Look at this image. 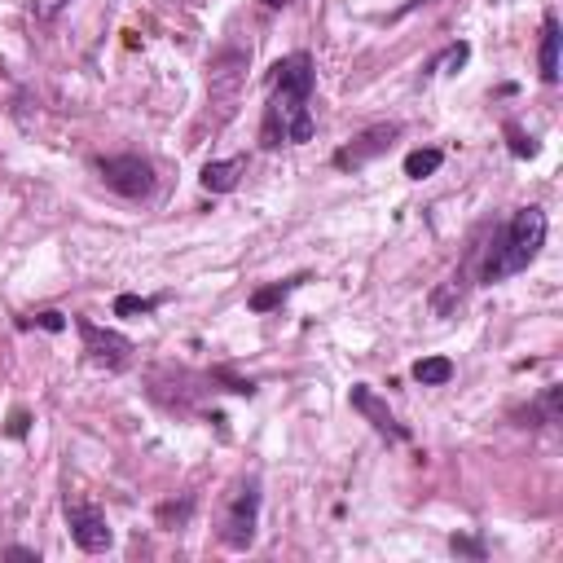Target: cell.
<instances>
[{"label": "cell", "instance_id": "cell-1", "mask_svg": "<svg viewBox=\"0 0 563 563\" xmlns=\"http://www.w3.org/2000/svg\"><path fill=\"white\" fill-rule=\"evenodd\" d=\"M542 247H546V212L542 207H520V212H515L498 234L489 238V247L471 251L476 282L493 286V282L515 278V273H524L528 264L542 256Z\"/></svg>", "mask_w": 563, "mask_h": 563}, {"label": "cell", "instance_id": "cell-2", "mask_svg": "<svg viewBox=\"0 0 563 563\" xmlns=\"http://www.w3.org/2000/svg\"><path fill=\"white\" fill-rule=\"evenodd\" d=\"M256 524H260V480H242L225 506V520H220V542L229 550H251Z\"/></svg>", "mask_w": 563, "mask_h": 563}, {"label": "cell", "instance_id": "cell-3", "mask_svg": "<svg viewBox=\"0 0 563 563\" xmlns=\"http://www.w3.org/2000/svg\"><path fill=\"white\" fill-rule=\"evenodd\" d=\"M93 168L106 181V190H115L119 198H150L154 194V163L141 159V154H110V159H97Z\"/></svg>", "mask_w": 563, "mask_h": 563}, {"label": "cell", "instance_id": "cell-4", "mask_svg": "<svg viewBox=\"0 0 563 563\" xmlns=\"http://www.w3.org/2000/svg\"><path fill=\"white\" fill-rule=\"evenodd\" d=\"M66 524H71V542L84 550V555H106L110 546H115V533H110V524H106V515L97 511V506H88V502H71L66 498Z\"/></svg>", "mask_w": 563, "mask_h": 563}, {"label": "cell", "instance_id": "cell-5", "mask_svg": "<svg viewBox=\"0 0 563 563\" xmlns=\"http://www.w3.org/2000/svg\"><path fill=\"white\" fill-rule=\"evenodd\" d=\"M75 330H80V339H84L88 361H97V366L124 370L128 361H132V339L119 335V330H106V326L88 322V317H80V322H75Z\"/></svg>", "mask_w": 563, "mask_h": 563}, {"label": "cell", "instance_id": "cell-6", "mask_svg": "<svg viewBox=\"0 0 563 563\" xmlns=\"http://www.w3.org/2000/svg\"><path fill=\"white\" fill-rule=\"evenodd\" d=\"M273 88H278V97H295V102H313V88H317V66L308 53H291V58H282L273 66Z\"/></svg>", "mask_w": 563, "mask_h": 563}, {"label": "cell", "instance_id": "cell-7", "mask_svg": "<svg viewBox=\"0 0 563 563\" xmlns=\"http://www.w3.org/2000/svg\"><path fill=\"white\" fill-rule=\"evenodd\" d=\"M396 137H401V124H374V128H366L357 141H352V146L335 150V168H344V172H348V168H352V172L366 168V163L379 159V154L388 150Z\"/></svg>", "mask_w": 563, "mask_h": 563}, {"label": "cell", "instance_id": "cell-8", "mask_svg": "<svg viewBox=\"0 0 563 563\" xmlns=\"http://www.w3.org/2000/svg\"><path fill=\"white\" fill-rule=\"evenodd\" d=\"M348 401H352V410H357L361 418H366V423L374 427V432H379L383 440H410V427L405 423H396V414L388 410V405L379 401V396H374L366 383H352V392H348Z\"/></svg>", "mask_w": 563, "mask_h": 563}, {"label": "cell", "instance_id": "cell-9", "mask_svg": "<svg viewBox=\"0 0 563 563\" xmlns=\"http://www.w3.org/2000/svg\"><path fill=\"white\" fill-rule=\"evenodd\" d=\"M559 414H563V388L559 383H550L533 405H524V410L511 414V423L515 427H550V423H559Z\"/></svg>", "mask_w": 563, "mask_h": 563}, {"label": "cell", "instance_id": "cell-10", "mask_svg": "<svg viewBox=\"0 0 563 563\" xmlns=\"http://www.w3.org/2000/svg\"><path fill=\"white\" fill-rule=\"evenodd\" d=\"M242 172H247V159H212L198 172V185H203L207 194H234Z\"/></svg>", "mask_w": 563, "mask_h": 563}, {"label": "cell", "instance_id": "cell-11", "mask_svg": "<svg viewBox=\"0 0 563 563\" xmlns=\"http://www.w3.org/2000/svg\"><path fill=\"white\" fill-rule=\"evenodd\" d=\"M559 18L546 14L542 22V49H537V66H542V80L546 84H559Z\"/></svg>", "mask_w": 563, "mask_h": 563}, {"label": "cell", "instance_id": "cell-12", "mask_svg": "<svg viewBox=\"0 0 563 563\" xmlns=\"http://www.w3.org/2000/svg\"><path fill=\"white\" fill-rule=\"evenodd\" d=\"M304 282H308V273H295V278H282V282L260 286V291H251L247 308H251V313H273V308H282V304H286V295H291L295 286H304Z\"/></svg>", "mask_w": 563, "mask_h": 563}, {"label": "cell", "instance_id": "cell-13", "mask_svg": "<svg viewBox=\"0 0 563 563\" xmlns=\"http://www.w3.org/2000/svg\"><path fill=\"white\" fill-rule=\"evenodd\" d=\"M410 374L423 383V388H445V383L454 379V361L449 357H418Z\"/></svg>", "mask_w": 563, "mask_h": 563}, {"label": "cell", "instance_id": "cell-14", "mask_svg": "<svg viewBox=\"0 0 563 563\" xmlns=\"http://www.w3.org/2000/svg\"><path fill=\"white\" fill-rule=\"evenodd\" d=\"M440 163H445V150H436V146L410 150V154H405V176H410V181H423V176L440 172Z\"/></svg>", "mask_w": 563, "mask_h": 563}, {"label": "cell", "instance_id": "cell-15", "mask_svg": "<svg viewBox=\"0 0 563 563\" xmlns=\"http://www.w3.org/2000/svg\"><path fill=\"white\" fill-rule=\"evenodd\" d=\"M159 304L163 300H154V295H119V300H115V317H150Z\"/></svg>", "mask_w": 563, "mask_h": 563}, {"label": "cell", "instance_id": "cell-16", "mask_svg": "<svg viewBox=\"0 0 563 563\" xmlns=\"http://www.w3.org/2000/svg\"><path fill=\"white\" fill-rule=\"evenodd\" d=\"M471 58V44H449V49L445 53H440V58H432V62H427V71H423V80H432V75L440 71V66H454V71H458V66L462 62H467Z\"/></svg>", "mask_w": 563, "mask_h": 563}, {"label": "cell", "instance_id": "cell-17", "mask_svg": "<svg viewBox=\"0 0 563 563\" xmlns=\"http://www.w3.org/2000/svg\"><path fill=\"white\" fill-rule=\"evenodd\" d=\"M506 141H511V154H515V159H537V150H542L520 124H506Z\"/></svg>", "mask_w": 563, "mask_h": 563}, {"label": "cell", "instance_id": "cell-18", "mask_svg": "<svg viewBox=\"0 0 563 563\" xmlns=\"http://www.w3.org/2000/svg\"><path fill=\"white\" fill-rule=\"evenodd\" d=\"M190 515H194V502H190V498H181V506H176V502L159 506V524H163V528H181L185 520H190Z\"/></svg>", "mask_w": 563, "mask_h": 563}, {"label": "cell", "instance_id": "cell-19", "mask_svg": "<svg viewBox=\"0 0 563 563\" xmlns=\"http://www.w3.org/2000/svg\"><path fill=\"white\" fill-rule=\"evenodd\" d=\"M449 550L454 555H471V559H484V542H476V537H449Z\"/></svg>", "mask_w": 563, "mask_h": 563}, {"label": "cell", "instance_id": "cell-20", "mask_svg": "<svg viewBox=\"0 0 563 563\" xmlns=\"http://www.w3.org/2000/svg\"><path fill=\"white\" fill-rule=\"evenodd\" d=\"M62 9H66V0H31V14H36V18H44V22H49V18H58Z\"/></svg>", "mask_w": 563, "mask_h": 563}, {"label": "cell", "instance_id": "cell-21", "mask_svg": "<svg viewBox=\"0 0 563 563\" xmlns=\"http://www.w3.org/2000/svg\"><path fill=\"white\" fill-rule=\"evenodd\" d=\"M27 427H31V414H27V410H14V414H9V427H5V432L14 436V440H22V436H27Z\"/></svg>", "mask_w": 563, "mask_h": 563}, {"label": "cell", "instance_id": "cell-22", "mask_svg": "<svg viewBox=\"0 0 563 563\" xmlns=\"http://www.w3.org/2000/svg\"><path fill=\"white\" fill-rule=\"evenodd\" d=\"M36 326H40V330H49V335H62V330H66V317L49 308V313H40V317H36Z\"/></svg>", "mask_w": 563, "mask_h": 563}, {"label": "cell", "instance_id": "cell-23", "mask_svg": "<svg viewBox=\"0 0 563 563\" xmlns=\"http://www.w3.org/2000/svg\"><path fill=\"white\" fill-rule=\"evenodd\" d=\"M0 559H27V563H40V555L31 546H5L0 550Z\"/></svg>", "mask_w": 563, "mask_h": 563}, {"label": "cell", "instance_id": "cell-24", "mask_svg": "<svg viewBox=\"0 0 563 563\" xmlns=\"http://www.w3.org/2000/svg\"><path fill=\"white\" fill-rule=\"evenodd\" d=\"M264 5H273V9H282V5H286V0H264Z\"/></svg>", "mask_w": 563, "mask_h": 563}]
</instances>
